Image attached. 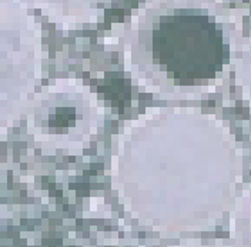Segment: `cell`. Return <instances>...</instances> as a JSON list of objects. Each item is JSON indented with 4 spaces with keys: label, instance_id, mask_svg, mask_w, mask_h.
<instances>
[{
    "label": "cell",
    "instance_id": "6da1fadb",
    "mask_svg": "<svg viewBox=\"0 0 251 247\" xmlns=\"http://www.w3.org/2000/svg\"><path fill=\"white\" fill-rule=\"evenodd\" d=\"M153 55L154 62L166 64L177 79L211 78L224 62L223 34L207 16L161 17L153 31Z\"/></svg>",
    "mask_w": 251,
    "mask_h": 247
}]
</instances>
